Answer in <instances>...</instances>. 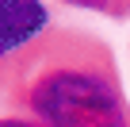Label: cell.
<instances>
[{"label": "cell", "mask_w": 130, "mask_h": 127, "mask_svg": "<svg viewBox=\"0 0 130 127\" xmlns=\"http://www.w3.org/2000/svg\"><path fill=\"white\" fill-rule=\"evenodd\" d=\"M31 108L46 127H130L126 100L100 70L61 66L31 89Z\"/></svg>", "instance_id": "obj_1"}, {"label": "cell", "mask_w": 130, "mask_h": 127, "mask_svg": "<svg viewBox=\"0 0 130 127\" xmlns=\"http://www.w3.org/2000/svg\"><path fill=\"white\" fill-rule=\"evenodd\" d=\"M50 23L42 0H0V62L31 46Z\"/></svg>", "instance_id": "obj_2"}, {"label": "cell", "mask_w": 130, "mask_h": 127, "mask_svg": "<svg viewBox=\"0 0 130 127\" xmlns=\"http://www.w3.org/2000/svg\"><path fill=\"white\" fill-rule=\"evenodd\" d=\"M0 127H38V123H31V119H0Z\"/></svg>", "instance_id": "obj_3"}]
</instances>
